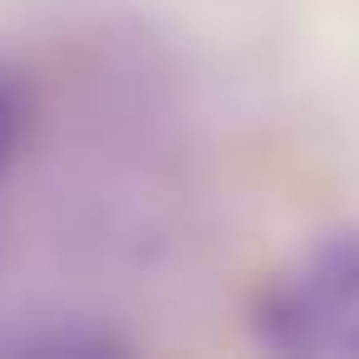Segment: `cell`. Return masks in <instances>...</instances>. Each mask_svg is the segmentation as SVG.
Segmentation results:
<instances>
[{
  "label": "cell",
  "mask_w": 359,
  "mask_h": 359,
  "mask_svg": "<svg viewBox=\"0 0 359 359\" xmlns=\"http://www.w3.org/2000/svg\"><path fill=\"white\" fill-rule=\"evenodd\" d=\"M30 133V84L15 69H0V172L11 168Z\"/></svg>",
  "instance_id": "obj_2"
},
{
  "label": "cell",
  "mask_w": 359,
  "mask_h": 359,
  "mask_svg": "<svg viewBox=\"0 0 359 359\" xmlns=\"http://www.w3.org/2000/svg\"><path fill=\"white\" fill-rule=\"evenodd\" d=\"M256 330L290 354H359V231L315 241V251L271 285Z\"/></svg>",
  "instance_id": "obj_1"
}]
</instances>
